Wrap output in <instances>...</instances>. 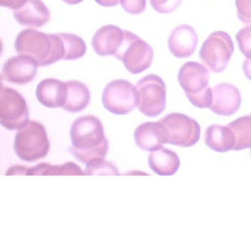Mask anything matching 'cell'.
<instances>
[{
  "label": "cell",
  "instance_id": "cell-1",
  "mask_svg": "<svg viewBox=\"0 0 251 251\" xmlns=\"http://www.w3.org/2000/svg\"><path fill=\"white\" fill-rule=\"evenodd\" d=\"M73 146L70 152L83 164L92 160L105 158L108 151V141L102 122L93 115H86L75 120L70 128Z\"/></svg>",
  "mask_w": 251,
  "mask_h": 251
},
{
  "label": "cell",
  "instance_id": "cell-2",
  "mask_svg": "<svg viewBox=\"0 0 251 251\" xmlns=\"http://www.w3.org/2000/svg\"><path fill=\"white\" fill-rule=\"evenodd\" d=\"M14 47L17 53L34 58L39 67L55 64L64 56V42L58 33H45L34 29H25L19 33Z\"/></svg>",
  "mask_w": 251,
  "mask_h": 251
},
{
  "label": "cell",
  "instance_id": "cell-3",
  "mask_svg": "<svg viewBox=\"0 0 251 251\" xmlns=\"http://www.w3.org/2000/svg\"><path fill=\"white\" fill-rule=\"evenodd\" d=\"M210 75L203 64L195 61L185 63L178 72L177 80L194 106L210 108L212 103V89L208 86Z\"/></svg>",
  "mask_w": 251,
  "mask_h": 251
},
{
  "label": "cell",
  "instance_id": "cell-4",
  "mask_svg": "<svg viewBox=\"0 0 251 251\" xmlns=\"http://www.w3.org/2000/svg\"><path fill=\"white\" fill-rule=\"evenodd\" d=\"M14 149L20 159L25 162H36L45 158L50 149V142L45 126L29 120L16 133Z\"/></svg>",
  "mask_w": 251,
  "mask_h": 251
},
{
  "label": "cell",
  "instance_id": "cell-5",
  "mask_svg": "<svg viewBox=\"0 0 251 251\" xmlns=\"http://www.w3.org/2000/svg\"><path fill=\"white\" fill-rule=\"evenodd\" d=\"M114 56L123 63L129 73L137 75L151 67L154 52L149 44L134 33L125 30L123 45Z\"/></svg>",
  "mask_w": 251,
  "mask_h": 251
},
{
  "label": "cell",
  "instance_id": "cell-6",
  "mask_svg": "<svg viewBox=\"0 0 251 251\" xmlns=\"http://www.w3.org/2000/svg\"><path fill=\"white\" fill-rule=\"evenodd\" d=\"M233 51L234 45L228 33L216 31L202 44L200 58L211 73H220L227 67Z\"/></svg>",
  "mask_w": 251,
  "mask_h": 251
},
{
  "label": "cell",
  "instance_id": "cell-7",
  "mask_svg": "<svg viewBox=\"0 0 251 251\" xmlns=\"http://www.w3.org/2000/svg\"><path fill=\"white\" fill-rule=\"evenodd\" d=\"M138 108L148 117L159 116L165 109L167 88L161 77L157 75H148L139 80Z\"/></svg>",
  "mask_w": 251,
  "mask_h": 251
},
{
  "label": "cell",
  "instance_id": "cell-8",
  "mask_svg": "<svg viewBox=\"0 0 251 251\" xmlns=\"http://www.w3.org/2000/svg\"><path fill=\"white\" fill-rule=\"evenodd\" d=\"M29 121V108L24 97L16 89L2 86L0 123L8 130H18Z\"/></svg>",
  "mask_w": 251,
  "mask_h": 251
},
{
  "label": "cell",
  "instance_id": "cell-9",
  "mask_svg": "<svg viewBox=\"0 0 251 251\" xmlns=\"http://www.w3.org/2000/svg\"><path fill=\"white\" fill-rule=\"evenodd\" d=\"M102 101L109 112L116 115H126L138 105L137 89L127 80H112L104 89Z\"/></svg>",
  "mask_w": 251,
  "mask_h": 251
},
{
  "label": "cell",
  "instance_id": "cell-10",
  "mask_svg": "<svg viewBox=\"0 0 251 251\" xmlns=\"http://www.w3.org/2000/svg\"><path fill=\"white\" fill-rule=\"evenodd\" d=\"M160 121L168 131L167 144L180 148H190L196 145L201 138L199 123L185 114L172 113Z\"/></svg>",
  "mask_w": 251,
  "mask_h": 251
},
{
  "label": "cell",
  "instance_id": "cell-11",
  "mask_svg": "<svg viewBox=\"0 0 251 251\" xmlns=\"http://www.w3.org/2000/svg\"><path fill=\"white\" fill-rule=\"evenodd\" d=\"M39 67V63L33 57L19 54L5 61L2 66V76L8 83L23 86L34 80Z\"/></svg>",
  "mask_w": 251,
  "mask_h": 251
},
{
  "label": "cell",
  "instance_id": "cell-12",
  "mask_svg": "<svg viewBox=\"0 0 251 251\" xmlns=\"http://www.w3.org/2000/svg\"><path fill=\"white\" fill-rule=\"evenodd\" d=\"M212 103L210 109L217 115H233L237 112L242 104L239 89L230 83H220L212 88Z\"/></svg>",
  "mask_w": 251,
  "mask_h": 251
},
{
  "label": "cell",
  "instance_id": "cell-13",
  "mask_svg": "<svg viewBox=\"0 0 251 251\" xmlns=\"http://www.w3.org/2000/svg\"><path fill=\"white\" fill-rule=\"evenodd\" d=\"M134 139L140 149L152 152L167 144L168 131L161 121L148 122L138 126L134 132Z\"/></svg>",
  "mask_w": 251,
  "mask_h": 251
},
{
  "label": "cell",
  "instance_id": "cell-14",
  "mask_svg": "<svg viewBox=\"0 0 251 251\" xmlns=\"http://www.w3.org/2000/svg\"><path fill=\"white\" fill-rule=\"evenodd\" d=\"M198 36L193 27L188 25L177 26L168 39V48L177 58H189L196 50Z\"/></svg>",
  "mask_w": 251,
  "mask_h": 251
},
{
  "label": "cell",
  "instance_id": "cell-15",
  "mask_svg": "<svg viewBox=\"0 0 251 251\" xmlns=\"http://www.w3.org/2000/svg\"><path fill=\"white\" fill-rule=\"evenodd\" d=\"M125 30L113 25L102 26L95 33L92 45L95 52L100 56L114 55L123 45Z\"/></svg>",
  "mask_w": 251,
  "mask_h": 251
},
{
  "label": "cell",
  "instance_id": "cell-16",
  "mask_svg": "<svg viewBox=\"0 0 251 251\" xmlns=\"http://www.w3.org/2000/svg\"><path fill=\"white\" fill-rule=\"evenodd\" d=\"M14 17L20 25L40 28L49 23L51 14L42 0H27L25 5L14 11Z\"/></svg>",
  "mask_w": 251,
  "mask_h": 251
},
{
  "label": "cell",
  "instance_id": "cell-17",
  "mask_svg": "<svg viewBox=\"0 0 251 251\" xmlns=\"http://www.w3.org/2000/svg\"><path fill=\"white\" fill-rule=\"evenodd\" d=\"M36 98L44 106L49 108H62L66 102L67 86L58 79H44L36 88Z\"/></svg>",
  "mask_w": 251,
  "mask_h": 251
},
{
  "label": "cell",
  "instance_id": "cell-18",
  "mask_svg": "<svg viewBox=\"0 0 251 251\" xmlns=\"http://www.w3.org/2000/svg\"><path fill=\"white\" fill-rule=\"evenodd\" d=\"M205 143L208 148L216 152H228L234 150L236 136L228 126L211 125L205 130Z\"/></svg>",
  "mask_w": 251,
  "mask_h": 251
},
{
  "label": "cell",
  "instance_id": "cell-19",
  "mask_svg": "<svg viewBox=\"0 0 251 251\" xmlns=\"http://www.w3.org/2000/svg\"><path fill=\"white\" fill-rule=\"evenodd\" d=\"M148 164L155 174L161 176H171L178 170L180 161L176 152L161 147L150 153Z\"/></svg>",
  "mask_w": 251,
  "mask_h": 251
},
{
  "label": "cell",
  "instance_id": "cell-20",
  "mask_svg": "<svg viewBox=\"0 0 251 251\" xmlns=\"http://www.w3.org/2000/svg\"><path fill=\"white\" fill-rule=\"evenodd\" d=\"M67 86V100L62 107L64 111L70 113H78L89 105L91 93L85 83L78 80L66 82Z\"/></svg>",
  "mask_w": 251,
  "mask_h": 251
},
{
  "label": "cell",
  "instance_id": "cell-21",
  "mask_svg": "<svg viewBox=\"0 0 251 251\" xmlns=\"http://www.w3.org/2000/svg\"><path fill=\"white\" fill-rule=\"evenodd\" d=\"M236 136V145L233 151L251 149V114L243 116L229 123Z\"/></svg>",
  "mask_w": 251,
  "mask_h": 251
},
{
  "label": "cell",
  "instance_id": "cell-22",
  "mask_svg": "<svg viewBox=\"0 0 251 251\" xmlns=\"http://www.w3.org/2000/svg\"><path fill=\"white\" fill-rule=\"evenodd\" d=\"M58 35L64 42V56L63 60L74 61L84 56L86 52V45L82 38L73 33H60Z\"/></svg>",
  "mask_w": 251,
  "mask_h": 251
},
{
  "label": "cell",
  "instance_id": "cell-23",
  "mask_svg": "<svg viewBox=\"0 0 251 251\" xmlns=\"http://www.w3.org/2000/svg\"><path fill=\"white\" fill-rule=\"evenodd\" d=\"M35 170L37 176H86L85 172L77 164L72 161L61 165L41 163L36 165Z\"/></svg>",
  "mask_w": 251,
  "mask_h": 251
},
{
  "label": "cell",
  "instance_id": "cell-24",
  "mask_svg": "<svg viewBox=\"0 0 251 251\" xmlns=\"http://www.w3.org/2000/svg\"><path fill=\"white\" fill-rule=\"evenodd\" d=\"M86 166V176H120L116 166L105 158L92 160Z\"/></svg>",
  "mask_w": 251,
  "mask_h": 251
},
{
  "label": "cell",
  "instance_id": "cell-25",
  "mask_svg": "<svg viewBox=\"0 0 251 251\" xmlns=\"http://www.w3.org/2000/svg\"><path fill=\"white\" fill-rule=\"evenodd\" d=\"M236 40L244 56L251 60V27L241 29L236 35Z\"/></svg>",
  "mask_w": 251,
  "mask_h": 251
},
{
  "label": "cell",
  "instance_id": "cell-26",
  "mask_svg": "<svg viewBox=\"0 0 251 251\" xmlns=\"http://www.w3.org/2000/svg\"><path fill=\"white\" fill-rule=\"evenodd\" d=\"M182 0H150V3L155 11L160 14H170L178 8Z\"/></svg>",
  "mask_w": 251,
  "mask_h": 251
},
{
  "label": "cell",
  "instance_id": "cell-27",
  "mask_svg": "<svg viewBox=\"0 0 251 251\" xmlns=\"http://www.w3.org/2000/svg\"><path fill=\"white\" fill-rule=\"evenodd\" d=\"M236 7L240 21L251 27V0H236Z\"/></svg>",
  "mask_w": 251,
  "mask_h": 251
},
{
  "label": "cell",
  "instance_id": "cell-28",
  "mask_svg": "<svg viewBox=\"0 0 251 251\" xmlns=\"http://www.w3.org/2000/svg\"><path fill=\"white\" fill-rule=\"evenodd\" d=\"M120 3L124 11L132 15L142 14L146 9V0H120Z\"/></svg>",
  "mask_w": 251,
  "mask_h": 251
},
{
  "label": "cell",
  "instance_id": "cell-29",
  "mask_svg": "<svg viewBox=\"0 0 251 251\" xmlns=\"http://www.w3.org/2000/svg\"><path fill=\"white\" fill-rule=\"evenodd\" d=\"M27 2V0H0V5L4 8L16 11L25 5Z\"/></svg>",
  "mask_w": 251,
  "mask_h": 251
},
{
  "label": "cell",
  "instance_id": "cell-30",
  "mask_svg": "<svg viewBox=\"0 0 251 251\" xmlns=\"http://www.w3.org/2000/svg\"><path fill=\"white\" fill-rule=\"evenodd\" d=\"M29 167L26 166L14 165L8 168L6 176H27Z\"/></svg>",
  "mask_w": 251,
  "mask_h": 251
},
{
  "label": "cell",
  "instance_id": "cell-31",
  "mask_svg": "<svg viewBox=\"0 0 251 251\" xmlns=\"http://www.w3.org/2000/svg\"><path fill=\"white\" fill-rule=\"evenodd\" d=\"M97 3L102 7H114L118 5L120 2V0H95Z\"/></svg>",
  "mask_w": 251,
  "mask_h": 251
},
{
  "label": "cell",
  "instance_id": "cell-32",
  "mask_svg": "<svg viewBox=\"0 0 251 251\" xmlns=\"http://www.w3.org/2000/svg\"><path fill=\"white\" fill-rule=\"evenodd\" d=\"M243 71L245 76L251 80V60L247 58L243 63Z\"/></svg>",
  "mask_w": 251,
  "mask_h": 251
},
{
  "label": "cell",
  "instance_id": "cell-33",
  "mask_svg": "<svg viewBox=\"0 0 251 251\" xmlns=\"http://www.w3.org/2000/svg\"><path fill=\"white\" fill-rule=\"evenodd\" d=\"M65 3L68 4V5H77V4L83 2V0H62Z\"/></svg>",
  "mask_w": 251,
  "mask_h": 251
}]
</instances>
